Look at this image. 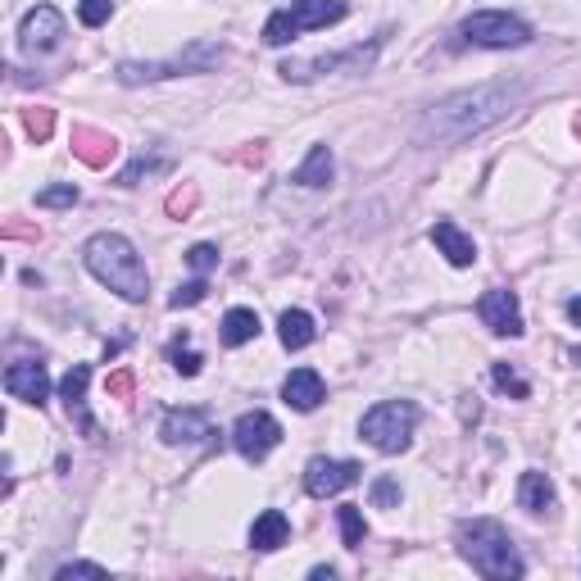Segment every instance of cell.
<instances>
[{
  "label": "cell",
  "instance_id": "obj_33",
  "mask_svg": "<svg viewBox=\"0 0 581 581\" xmlns=\"http://www.w3.org/2000/svg\"><path fill=\"white\" fill-rule=\"evenodd\" d=\"M187 264L196 268V273H209V268H218V250L214 246H191L187 250Z\"/></svg>",
  "mask_w": 581,
  "mask_h": 581
},
{
  "label": "cell",
  "instance_id": "obj_8",
  "mask_svg": "<svg viewBox=\"0 0 581 581\" xmlns=\"http://www.w3.org/2000/svg\"><path fill=\"white\" fill-rule=\"evenodd\" d=\"M377 50H382V41H373V46H355V50H341V55H314V60H286L282 78L286 82H309V78H323V73H364L373 69Z\"/></svg>",
  "mask_w": 581,
  "mask_h": 581
},
{
  "label": "cell",
  "instance_id": "obj_39",
  "mask_svg": "<svg viewBox=\"0 0 581 581\" xmlns=\"http://www.w3.org/2000/svg\"><path fill=\"white\" fill-rule=\"evenodd\" d=\"M572 364H577V368H581V345H577V350H572Z\"/></svg>",
  "mask_w": 581,
  "mask_h": 581
},
{
  "label": "cell",
  "instance_id": "obj_19",
  "mask_svg": "<svg viewBox=\"0 0 581 581\" xmlns=\"http://www.w3.org/2000/svg\"><path fill=\"white\" fill-rule=\"evenodd\" d=\"M73 155L91 168H105L109 159L119 155V141L105 137V132H96V128H73Z\"/></svg>",
  "mask_w": 581,
  "mask_h": 581
},
{
  "label": "cell",
  "instance_id": "obj_35",
  "mask_svg": "<svg viewBox=\"0 0 581 581\" xmlns=\"http://www.w3.org/2000/svg\"><path fill=\"white\" fill-rule=\"evenodd\" d=\"M109 395H119V400H128V395H132V368H119V373L109 377Z\"/></svg>",
  "mask_w": 581,
  "mask_h": 581
},
{
  "label": "cell",
  "instance_id": "obj_38",
  "mask_svg": "<svg viewBox=\"0 0 581 581\" xmlns=\"http://www.w3.org/2000/svg\"><path fill=\"white\" fill-rule=\"evenodd\" d=\"M309 577H314V581H332V577H336V568H314Z\"/></svg>",
  "mask_w": 581,
  "mask_h": 581
},
{
  "label": "cell",
  "instance_id": "obj_18",
  "mask_svg": "<svg viewBox=\"0 0 581 581\" xmlns=\"http://www.w3.org/2000/svg\"><path fill=\"white\" fill-rule=\"evenodd\" d=\"M291 541V522H286L282 509H264L255 522H250V550L259 554H273Z\"/></svg>",
  "mask_w": 581,
  "mask_h": 581
},
{
  "label": "cell",
  "instance_id": "obj_13",
  "mask_svg": "<svg viewBox=\"0 0 581 581\" xmlns=\"http://www.w3.org/2000/svg\"><path fill=\"white\" fill-rule=\"evenodd\" d=\"M87 386H91V368L73 364L69 377L60 382V400H64V409H69V418L78 423V432L96 436V418H91V409H87Z\"/></svg>",
  "mask_w": 581,
  "mask_h": 581
},
{
  "label": "cell",
  "instance_id": "obj_28",
  "mask_svg": "<svg viewBox=\"0 0 581 581\" xmlns=\"http://www.w3.org/2000/svg\"><path fill=\"white\" fill-rule=\"evenodd\" d=\"M37 205H41V209H69V205H78V187H73V182L46 187V191L37 196Z\"/></svg>",
  "mask_w": 581,
  "mask_h": 581
},
{
  "label": "cell",
  "instance_id": "obj_17",
  "mask_svg": "<svg viewBox=\"0 0 581 581\" xmlns=\"http://www.w3.org/2000/svg\"><path fill=\"white\" fill-rule=\"evenodd\" d=\"M432 246L441 250L454 268H473L477 264L473 237H468V232H459V223H450V218H436V223H432Z\"/></svg>",
  "mask_w": 581,
  "mask_h": 581
},
{
  "label": "cell",
  "instance_id": "obj_10",
  "mask_svg": "<svg viewBox=\"0 0 581 581\" xmlns=\"http://www.w3.org/2000/svg\"><path fill=\"white\" fill-rule=\"evenodd\" d=\"M359 477H364V468H359L355 459H323V454H318V459L305 463V491L314 495V500L350 491Z\"/></svg>",
  "mask_w": 581,
  "mask_h": 581
},
{
  "label": "cell",
  "instance_id": "obj_21",
  "mask_svg": "<svg viewBox=\"0 0 581 581\" xmlns=\"http://www.w3.org/2000/svg\"><path fill=\"white\" fill-rule=\"evenodd\" d=\"M332 173H336V159H332V150L327 146H314L305 155V164L296 168V187H309V191H318V187H327V182H332Z\"/></svg>",
  "mask_w": 581,
  "mask_h": 581
},
{
  "label": "cell",
  "instance_id": "obj_3",
  "mask_svg": "<svg viewBox=\"0 0 581 581\" xmlns=\"http://www.w3.org/2000/svg\"><path fill=\"white\" fill-rule=\"evenodd\" d=\"M459 554L473 563V572H482L486 581H518L527 572L522 554L513 550L509 532H504L495 518H473V522H459Z\"/></svg>",
  "mask_w": 581,
  "mask_h": 581
},
{
  "label": "cell",
  "instance_id": "obj_27",
  "mask_svg": "<svg viewBox=\"0 0 581 581\" xmlns=\"http://www.w3.org/2000/svg\"><path fill=\"white\" fill-rule=\"evenodd\" d=\"M209 296V282H205V273L196 277V282H187V286H178L173 296H168V305L173 309H191V305H200V300Z\"/></svg>",
  "mask_w": 581,
  "mask_h": 581
},
{
  "label": "cell",
  "instance_id": "obj_23",
  "mask_svg": "<svg viewBox=\"0 0 581 581\" xmlns=\"http://www.w3.org/2000/svg\"><path fill=\"white\" fill-rule=\"evenodd\" d=\"M259 336V314L255 309H227L223 314V345H246V341H255Z\"/></svg>",
  "mask_w": 581,
  "mask_h": 581
},
{
  "label": "cell",
  "instance_id": "obj_4",
  "mask_svg": "<svg viewBox=\"0 0 581 581\" xmlns=\"http://www.w3.org/2000/svg\"><path fill=\"white\" fill-rule=\"evenodd\" d=\"M227 50L214 46V41H191L182 55H173V60H123L119 64V82L123 87H141V82H164V78H187V73H209L214 64H223Z\"/></svg>",
  "mask_w": 581,
  "mask_h": 581
},
{
  "label": "cell",
  "instance_id": "obj_2",
  "mask_svg": "<svg viewBox=\"0 0 581 581\" xmlns=\"http://www.w3.org/2000/svg\"><path fill=\"white\" fill-rule=\"evenodd\" d=\"M82 264H87V273L96 277L100 286H109L119 300L146 305L150 273H146V259L137 255V246H132L128 237H119V232H96V237L82 246Z\"/></svg>",
  "mask_w": 581,
  "mask_h": 581
},
{
  "label": "cell",
  "instance_id": "obj_20",
  "mask_svg": "<svg viewBox=\"0 0 581 581\" xmlns=\"http://www.w3.org/2000/svg\"><path fill=\"white\" fill-rule=\"evenodd\" d=\"M518 504L527 513H536V518L554 509V482L541 473V468H527V473L518 477Z\"/></svg>",
  "mask_w": 581,
  "mask_h": 581
},
{
  "label": "cell",
  "instance_id": "obj_15",
  "mask_svg": "<svg viewBox=\"0 0 581 581\" xmlns=\"http://www.w3.org/2000/svg\"><path fill=\"white\" fill-rule=\"evenodd\" d=\"M159 436H164V445H200L214 432H209V418L200 409H168L164 423H159Z\"/></svg>",
  "mask_w": 581,
  "mask_h": 581
},
{
  "label": "cell",
  "instance_id": "obj_9",
  "mask_svg": "<svg viewBox=\"0 0 581 581\" xmlns=\"http://www.w3.org/2000/svg\"><path fill=\"white\" fill-rule=\"evenodd\" d=\"M232 445H237L241 459L264 463L268 454L282 445V423H277L273 414H264V409H255V414H241L237 423H232Z\"/></svg>",
  "mask_w": 581,
  "mask_h": 581
},
{
  "label": "cell",
  "instance_id": "obj_30",
  "mask_svg": "<svg viewBox=\"0 0 581 581\" xmlns=\"http://www.w3.org/2000/svg\"><path fill=\"white\" fill-rule=\"evenodd\" d=\"M400 500H404L400 482H395V477H377V482H373V504H377V509H400Z\"/></svg>",
  "mask_w": 581,
  "mask_h": 581
},
{
  "label": "cell",
  "instance_id": "obj_6",
  "mask_svg": "<svg viewBox=\"0 0 581 581\" xmlns=\"http://www.w3.org/2000/svg\"><path fill=\"white\" fill-rule=\"evenodd\" d=\"M414 427H418V404L382 400V404H373V409L364 414L359 436H364L373 450H382V454H400V450H409V441H414Z\"/></svg>",
  "mask_w": 581,
  "mask_h": 581
},
{
  "label": "cell",
  "instance_id": "obj_36",
  "mask_svg": "<svg viewBox=\"0 0 581 581\" xmlns=\"http://www.w3.org/2000/svg\"><path fill=\"white\" fill-rule=\"evenodd\" d=\"M191 205H196V191H187V196H182V191L178 196H168V214H187Z\"/></svg>",
  "mask_w": 581,
  "mask_h": 581
},
{
  "label": "cell",
  "instance_id": "obj_5",
  "mask_svg": "<svg viewBox=\"0 0 581 581\" xmlns=\"http://www.w3.org/2000/svg\"><path fill=\"white\" fill-rule=\"evenodd\" d=\"M345 0H291V10L268 14L264 23V46H291L300 32H318L332 28V23L345 19Z\"/></svg>",
  "mask_w": 581,
  "mask_h": 581
},
{
  "label": "cell",
  "instance_id": "obj_22",
  "mask_svg": "<svg viewBox=\"0 0 581 581\" xmlns=\"http://www.w3.org/2000/svg\"><path fill=\"white\" fill-rule=\"evenodd\" d=\"M277 336H282L286 350H305V345H314L318 327H314V318H309L305 309H286V314L277 318Z\"/></svg>",
  "mask_w": 581,
  "mask_h": 581
},
{
  "label": "cell",
  "instance_id": "obj_26",
  "mask_svg": "<svg viewBox=\"0 0 581 581\" xmlns=\"http://www.w3.org/2000/svg\"><path fill=\"white\" fill-rule=\"evenodd\" d=\"M491 382H495V386H500V391H504V395H513V400H527V395H532V386L522 382V377H518V373H513V368H509V364H495V368H491Z\"/></svg>",
  "mask_w": 581,
  "mask_h": 581
},
{
  "label": "cell",
  "instance_id": "obj_12",
  "mask_svg": "<svg viewBox=\"0 0 581 581\" xmlns=\"http://www.w3.org/2000/svg\"><path fill=\"white\" fill-rule=\"evenodd\" d=\"M64 41V14L55 5H37L23 14L19 23V46L23 50H55Z\"/></svg>",
  "mask_w": 581,
  "mask_h": 581
},
{
  "label": "cell",
  "instance_id": "obj_11",
  "mask_svg": "<svg viewBox=\"0 0 581 581\" xmlns=\"http://www.w3.org/2000/svg\"><path fill=\"white\" fill-rule=\"evenodd\" d=\"M477 314H482V323L491 327L495 336H522V332H527L518 296H513V291H504V286H495V291H486V296L477 300Z\"/></svg>",
  "mask_w": 581,
  "mask_h": 581
},
{
  "label": "cell",
  "instance_id": "obj_37",
  "mask_svg": "<svg viewBox=\"0 0 581 581\" xmlns=\"http://www.w3.org/2000/svg\"><path fill=\"white\" fill-rule=\"evenodd\" d=\"M568 318L581 327V296H577V300H568Z\"/></svg>",
  "mask_w": 581,
  "mask_h": 581
},
{
  "label": "cell",
  "instance_id": "obj_31",
  "mask_svg": "<svg viewBox=\"0 0 581 581\" xmlns=\"http://www.w3.org/2000/svg\"><path fill=\"white\" fill-rule=\"evenodd\" d=\"M23 128H28L32 141H46L50 132H55V114H50V109H28V114H23Z\"/></svg>",
  "mask_w": 581,
  "mask_h": 581
},
{
  "label": "cell",
  "instance_id": "obj_14",
  "mask_svg": "<svg viewBox=\"0 0 581 581\" xmlns=\"http://www.w3.org/2000/svg\"><path fill=\"white\" fill-rule=\"evenodd\" d=\"M5 391L23 404H46L50 400V373L46 364H10L5 368Z\"/></svg>",
  "mask_w": 581,
  "mask_h": 581
},
{
  "label": "cell",
  "instance_id": "obj_7",
  "mask_svg": "<svg viewBox=\"0 0 581 581\" xmlns=\"http://www.w3.org/2000/svg\"><path fill=\"white\" fill-rule=\"evenodd\" d=\"M459 32H463V41H473V46H482V50H518L532 41V28H527L518 14H504V10L468 14Z\"/></svg>",
  "mask_w": 581,
  "mask_h": 581
},
{
  "label": "cell",
  "instance_id": "obj_1",
  "mask_svg": "<svg viewBox=\"0 0 581 581\" xmlns=\"http://www.w3.org/2000/svg\"><path fill=\"white\" fill-rule=\"evenodd\" d=\"M522 96H527V82L522 78H495V82L450 91V96H441L418 119L414 141L418 146H459V141H468L477 132L495 128L500 119H509Z\"/></svg>",
  "mask_w": 581,
  "mask_h": 581
},
{
  "label": "cell",
  "instance_id": "obj_34",
  "mask_svg": "<svg viewBox=\"0 0 581 581\" xmlns=\"http://www.w3.org/2000/svg\"><path fill=\"white\" fill-rule=\"evenodd\" d=\"M69 577H109L100 563H64L60 572H55V581H69Z\"/></svg>",
  "mask_w": 581,
  "mask_h": 581
},
{
  "label": "cell",
  "instance_id": "obj_25",
  "mask_svg": "<svg viewBox=\"0 0 581 581\" xmlns=\"http://www.w3.org/2000/svg\"><path fill=\"white\" fill-rule=\"evenodd\" d=\"M168 168H173V159H146L141 155L119 173V187H137L141 178H150V173H168Z\"/></svg>",
  "mask_w": 581,
  "mask_h": 581
},
{
  "label": "cell",
  "instance_id": "obj_29",
  "mask_svg": "<svg viewBox=\"0 0 581 581\" xmlns=\"http://www.w3.org/2000/svg\"><path fill=\"white\" fill-rule=\"evenodd\" d=\"M109 14H114V0H78L82 28H100V23H109Z\"/></svg>",
  "mask_w": 581,
  "mask_h": 581
},
{
  "label": "cell",
  "instance_id": "obj_40",
  "mask_svg": "<svg viewBox=\"0 0 581 581\" xmlns=\"http://www.w3.org/2000/svg\"><path fill=\"white\" fill-rule=\"evenodd\" d=\"M577 132H581V123H577Z\"/></svg>",
  "mask_w": 581,
  "mask_h": 581
},
{
  "label": "cell",
  "instance_id": "obj_16",
  "mask_svg": "<svg viewBox=\"0 0 581 581\" xmlns=\"http://www.w3.org/2000/svg\"><path fill=\"white\" fill-rule=\"evenodd\" d=\"M323 395H327V386L314 368H291V377L282 382V400L291 404L296 414H314L318 404H323Z\"/></svg>",
  "mask_w": 581,
  "mask_h": 581
},
{
  "label": "cell",
  "instance_id": "obj_24",
  "mask_svg": "<svg viewBox=\"0 0 581 581\" xmlns=\"http://www.w3.org/2000/svg\"><path fill=\"white\" fill-rule=\"evenodd\" d=\"M336 522H341V545H345V550H359L364 536H368V522H364V513H359V504H341V509H336Z\"/></svg>",
  "mask_w": 581,
  "mask_h": 581
},
{
  "label": "cell",
  "instance_id": "obj_32",
  "mask_svg": "<svg viewBox=\"0 0 581 581\" xmlns=\"http://www.w3.org/2000/svg\"><path fill=\"white\" fill-rule=\"evenodd\" d=\"M168 359H173V368H178L182 377H196V373H200V364H205V359H200L196 350H182V341L168 345Z\"/></svg>",
  "mask_w": 581,
  "mask_h": 581
}]
</instances>
